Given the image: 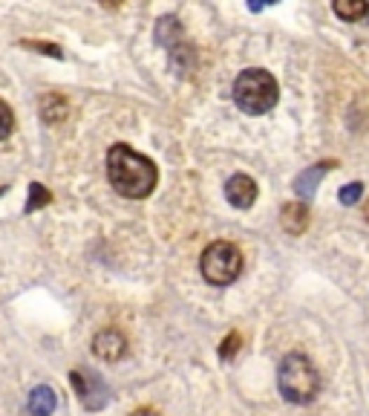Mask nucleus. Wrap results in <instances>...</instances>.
<instances>
[{"label":"nucleus","instance_id":"nucleus-9","mask_svg":"<svg viewBox=\"0 0 369 416\" xmlns=\"http://www.w3.org/2000/svg\"><path fill=\"white\" fill-rule=\"evenodd\" d=\"M280 223L288 234H303L309 229V208L303 203H286L280 211Z\"/></svg>","mask_w":369,"mask_h":416},{"label":"nucleus","instance_id":"nucleus-20","mask_svg":"<svg viewBox=\"0 0 369 416\" xmlns=\"http://www.w3.org/2000/svg\"><path fill=\"white\" fill-rule=\"evenodd\" d=\"M130 416H159V413H156L153 408H139V410H133Z\"/></svg>","mask_w":369,"mask_h":416},{"label":"nucleus","instance_id":"nucleus-6","mask_svg":"<svg viewBox=\"0 0 369 416\" xmlns=\"http://www.w3.org/2000/svg\"><path fill=\"white\" fill-rule=\"evenodd\" d=\"M225 197L234 208H251L254 200H257V182L245 174H234L228 182H225Z\"/></svg>","mask_w":369,"mask_h":416},{"label":"nucleus","instance_id":"nucleus-12","mask_svg":"<svg viewBox=\"0 0 369 416\" xmlns=\"http://www.w3.org/2000/svg\"><path fill=\"white\" fill-rule=\"evenodd\" d=\"M167 55H170V64H174V69L179 72V76H185V72H190L196 67V53H193V46L185 43V41H179L176 46H170Z\"/></svg>","mask_w":369,"mask_h":416},{"label":"nucleus","instance_id":"nucleus-1","mask_svg":"<svg viewBox=\"0 0 369 416\" xmlns=\"http://www.w3.org/2000/svg\"><path fill=\"white\" fill-rule=\"evenodd\" d=\"M107 177L121 197L141 200L156 188L159 170L151 159L136 154L127 145H113L107 151Z\"/></svg>","mask_w":369,"mask_h":416},{"label":"nucleus","instance_id":"nucleus-5","mask_svg":"<svg viewBox=\"0 0 369 416\" xmlns=\"http://www.w3.org/2000/svg\"><path fill=\"white\" fill-rule=\"evenodd\" d=\"M69 382H72V387H76L78 399L84 402V408H90V410H102V408L107 405L110 390H107V384L102 382V376L84 373V370H72V373H69Z\"/></svg>","mask_w":369,"mask_h":416},{"label":"nucleus","instance_id":"nucleus-22","mask_svg":"<svg viewBox=\"0 0 369 416\" xmlns=\"http://www.w3.org/2000/svg\"><path fill=\"white\" fill-rule=\"evenodd\" d=\"M4 191H6V188H0V194H4Z\"/></svg>","mask_w":369,"mask_h":416},{"label":"nucleus","instance_id":"nucleus-19","mask_svg":"<svg viewBox=\"0 0 369 416\" xmlns=\"http://www.w3.org/2000/svg\"><path fill=\"white\" fill-rule=\"evenodd\" d=\"M20 46H27V50H38V53H46V55H53V58H64V53L58 50L55 43H38V41H23Z\"/></svg>","mask_w":369,"mask_h":416},{"label":"nucleus","instance_id":"nucleus-13","mask_svg":"<svg viewBox=\"0 0 369 416\" xmlns=\"http://www.w3.org/2000/svg\"><path fill=\"white\" fill-rule=\"evenodd\" d=\"M41 116H43L46 121H64V119L69 116L67 99H64V95H58V93L43 95V99H41Z\"/></svg>","mask_w":369,"mask_h":416},{"label":"nucleus","instance_id":"nucleus-3","mask_svg":"<svg viewBox=\"0 0 369 416\" xmlns=\"http://www.w3.org/2000/svg\"><path fill=\"white\" fill-rule=\"evenodd\" d=\"M277 384H280V394L286 402L309 405L317 396V390H321V376H317L314 364L303 353H288L280 361Z\"/></svg>","mask_w":369,"mask_h":416},{"label":"nucleus","instance_id":"nucleus-8","mask_svg":"<svg viewBox=\"0 0 369 416\" xmlns=\"http://www.w3.org/2000/svg\"><path fill=\"white\" fill-rule=\"evenodd\" d=\"M332 168H337V162H332V159H323V162H317V165L306 168L303 174H300L298 180H294V191H298L303 200H309L312 194L317 191V182H321V180H323V177L329 174Z\"/></svg>","mask_w":369,"mask_h":416},{"label":"nucleus","instance_id":"nucleus-7","mask_svg":"<svg viewBox=\"0 0 369 416\" xmlns=\"http://www.w3.org/2000/svg\"><path fill=\"white\" fill-rule=\"evenodd\" d=\"M92 353L98 358H104V361H118L121 356L127 353V341H125V335L116 333V330H102L92 338Z\"/></svg>","mask_w":369,"mask_h":416},{"label":"nucleus","instance_id":"nucleus-21","mask_svg":"<svg viewBox=\"0 0 369 416\" xmlns=\"http://www.w3.org/2000/svg\"><path fill=\"white\" fill-rule=\"evenodd\" d=\"M363 217H366V223H369V200H366V206H363Z\"/></svg>","mask_w":369,"mask_h":416},{"label":"nucleus","instance_id":"nucleus-4","mask_svg":"<svg viewBox=\"0 0 369 416\" xmlns=\"http://www.w3.org/2000/svg\"><path fill=\"white\" fill-rule=\"evenodd\" d=\"M200 269H202V278L214 286H228L239 278L242 272V252L228 240H216L202 252V260H200Z\"/></svg>","mask_w":369,"mask_h":416},{"label":"nucleus","instance_id":"nucleus-2","mask_svg":"<svg viewBox=\"0 0 369 416\" xmlns=\"http://www.w3.org/2000/svg\"><path fill=\"white\" fill-rule=\"evenodd\" d=\"M280 99V87L277 79L268 69H242L237 81H234V102L239 110L251 113V116H263L268 113Z\"/></svg>","mask_w":369,"mask_h":416},{"label":"nucleus","instance_id":"nucleus-15","mask_svg":"<svg viewBox=\"0 0 369 416\" xmlns=\"http://www.w3.org/2000/svg\"><path fill=\"white\" fill-rule=\"evenodd\" d=\"M49 200H53V194H49L41 182H32V185H29V203H27V208H23V211H38V208H43Z\"/></svg>","mask_w":369,"mask_h":416},{"label":"nucleus","instance_id":"nucleus-10","mask_svg":"<svg viewBox=\"0 0 369 416\" xmlns=\"http://www.w3.org/2000/svg\"><path fill=\"white\" fill-rule=\"evenodd\" d=\"M29 413L32 416H53V410L58 408V396H55V390L49 387V384H38L32 394H29V402H27Z\"/></svg>","mask_w":369,"mask_h":416},{"label":"nucleus","instance_id":"nucleus-18","mask_svg":"<svg viewBox=\"0 0 369 416\" xmlns=\"http://www.w3.org/2000/svg\"><path fill=\"white\" fill-rule=\"evenodd\" d=\"M239 344H242V338H239V333H231L225 341H223V347H219V358H234L237 356V350H239Z\"/></svg>","mask_w":369,"mask_h":416},{"label":"nucleus","instance_id":"nucleus-14","mask_svg":"<svg viewBox=\"0 0 369 416\" xmlns=\"http://www.w3.org/2000/svg\"><path fill=\"white\" fill-rule=\"evenodd\" d=\"M335 15H337L340 20L355 23L358 18L369 15V6L363 4V0H337V4H335Z\"/></svg>","mask_w":369,"mask_h":416},{"label":"nucleus","instance_id":"nucleus-16","mask_svg":"<svg viewBox=\"0 0 369 416\" xmlns=\"http://www.w3.org/2000/svg\"><path fill=\"white\" fill-rule=\"evenodd\" d=\"M361 194H363V185H361V182H349V185H343V188H340L337 200H340L343 206H355V203L361 200Z\"/></svg>","mask_w":369,"mask_h":416},{"label":"nucleus","instance_id":"nucleus-17","mask_svg":"<svg viewBox=\"0 0 369 416\" xmlns=\"http://www.w3.org/2000/svg\"><path fill=\"white\" fill-rule=\"evenodd\" d=\"M12 130H15V116H12L6 102H0V142H4Z\"/></svg>","mask_w":369,"mask_h":416},{"label":"nucleus","instance_id":"nucleus-23","mask_svg":"<svg viewBox=\"0 0 369 416\" xmlns=\"http://www.w3.org/2000/svg\"><path fill=\"white\" fill-rule=\"evenodd\" d=\"M366 18H369V15H366Z\"/></svg>","mask_w":369,"mask_h":416},{"label":"nucleus","instance_id":"nucleus-11","mask_svg":"<svg viewBox=\"0 0 369 416\" xmlns=\"http://www.w3.org/2000/svg\"><path fill=\"white\" fill-rule=\"evenodd\" d=\"M156 41L165 46V50H170V46H176L182 41V29H179V20L174 15L167 18H159L156 20Z\"/></svg>","mask_w":369,"mask_h":416}]
</instances>
